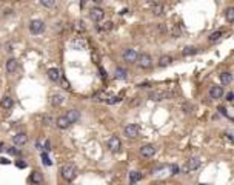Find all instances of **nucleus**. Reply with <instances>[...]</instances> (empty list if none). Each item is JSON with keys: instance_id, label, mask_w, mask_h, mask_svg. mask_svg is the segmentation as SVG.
I'll list each match as a JSON object with an SVG mask.
<instances>
[{"instance_id": "f257e3e1", "label": "nucleus", "mask_w": 234, "mask_h": 185, "mask_svg": "<svg viewBox=\"0 0 234 185\" xmlns=\"http://www.w3.org/2000/svg\"><path fill=\"white\" fill-rule=\"evenodd\" d=\"M76 174H77V170H76L74 165H63V167H62V177H63L65 180L71 182V180L76 177Z\"/></svg>"}, {"instance_id": "f03ea898", "label": "nucleus", "mask_w": 234, "mask_h": 185, "mask_svg": "<svg viewBox=\"0 0 234 185\" xmlns=\"http://www.w3.org/2000/svg\"><path fill=\"white\" fill-rule=\"evenodd\" d=\"M171 96H173L171 91H163V89L150 92V99H151V100H167V99H170Z\"/></svg>"}, {"instance_id": "7ed1b4c3", "label": "nucleus", "mask_w": 234, "mask_h": 185, "mask_svg": "<svg viewBox=\"0 0 234 185\" xmlns=\"http://www.w3.org/2000/svg\"><path fill=\"white\" fill-rule=\"evenodd\" d=\"M136 62H137V65H139L140 68H143V69L153 66V59H151L150 54H139V57H137Z\"/></svg>"}, {"instance_id": "20e7f679", "label": "nucleus", "mask_w": 234, "mask_h": 185, "mask_svg": "<svg viewBox=\"0 0 234 185\" xmlns=\"http://www.w3.org/2000/svg\"><path fill=\"white\" fill-rule=\"evenodd\" d=\"M200 167V159L199 157H190L188 160H186V164L183 167V171L186 173H190V171H194Z\"/></svg>"}, {"instance_id": "39448f33", "label": "nucleus", "mask_w": 234, "mask_h": 185, "mask_svg": "<svg viewBox=\"0 0 234 185\" xmlns=\"http://www.w3.org/2000/svg\"><path fill=\"white\" fill-rule=\"evenodd\" d=\"M108 147H109L111 151L119 153V151L122 150V142H120V139L117 137V136H111V139L108 141Z\"/></svg>"}, {"instance_id": "423d86ee", "label": "nucleus", "mask_w": 234, "mask_h": 185, "mask_svg": "<svg viewBox=\"0 0 234 185\" xmlns=\"http://www.w3.org/2000/svg\"><path fill=\"white\" fill-rule=\"evenodd\" d=\"M29 31L33 34H42L45 31V23L42 20H33L29 25Z\"/></svg>"}, {"instance_id": "0eeeda50", "label": "nucleus", "mask_w": 234, "mask_h": 185, "mask_svg": "<svg viewBox=\"0 0 234 185\" xmlns=\"http://www.w3.org/2000/svg\"><path fill=\"white\" fill-rule=\"evenodd\" d=\"M123 133H125V136H126V137L134 139V137H137V136H139V127H137V125H134V124L126 125V127L123 128Z\"/></svg>"}, {"instance_id": "6e6552de", "label": "nucleus", "mask_w": 234, "mask_h": 185, "mask_svg": "<svg viewBox=\"0 0 234 185\" xmlns=\"http://www.w3.org/2000/svg\"><path fill=\"white\" fill-rule=\"evenodd\" d=\"M103 16H105V12H103L102 8H92V9L89 11V17H91V20H92V22H96V23H99V22L103 19Z\"/></svg>"}, {"instance_id": "1a4fd4ad", "label": "nucleus", "mask_w": 234, "mask_h": 185, "mask_svg": "<svg viewBox=\"0 0 234 185\" xmlns=\"http://www.w3.org/2000/svg\"><path fill=\"white\" fill-rule=\"evenodd\" d=\"M71 46H73L74 50L83 51V50H86V46H88V42H86L85 39H82V37H77V39L71 40Z\"/></svg>"}, {"instance_id": "9d476101", "label": "nucleus", "mask_w": 234, "mask_h": 185, "mask_svg": "<svg viewBox=\"0 0 234 185\" xmlns=\"http://www.w3.org/2000/svg\"><path fill=\"white\" fill-rule=\"evenodd\" d=\"M140 154H142L143 157H153L156 154V147L148 144V145H143L142 148H140Z\"/></svg>"}, {"instance_id": "9b49d317", "label": "nucleus", "mask_w": 234, "mask_h": 185, "mask_svg": "<svg viewBox=\"0 0 234 185\" xmlns=\"http://www.w3.org/2000/svg\"><path fill=\"white\" fill-rule=\"evenodd\" d=\"M65 117L68 119V122H69V124H74V122H77V120H79V117H80V113H79L77 110H69V111L66 113Z\"/></svg>"}, {"instance_id": "f8f14e48", "label": "nucleus", "mask_w": 234, "mask_h": 185, "mask_svg": "<svg viewBox=\"0 0 234 185\" xmlns=\"http://www.w3.org/2000/svg\"><path fill=\"white\" fill-rule=\"evenodd\" d=\"M137 57H139V54H137V51L136 50H126L125 53H123V59L126 60V62H136L137 60Z\"/></svg>"}, {"instance_id": "ddd939ff", "label": "nucleus", "mask_w": 234, "mask_h": 185, "mask_svg": "<svg viewBox=\"0 0 234 185\" xmlns=\"http://www.w3.org/2000/svg\"><path fill=\"white\" fill-rule=\"evenodd\" d=\"M209 96H211V99H222L223 88L222 86H213L211 89H209Z\"/></svg>"}, {"instance_id": "4468645a", "label": "nucleus", "mask_w": 234, "mask_h": 185, "mask_svg": "<svg viewBox=\"0 0 234 185\" xmlns=\"http://www.w3.org/2000/svg\"><path fill=\"white\" fill-rule=\"evenodd\" d=\"M28 142V136L25 133H17L14 136V144L15 145H25Z\"/></svg>"}, {"instance_id": "2eb2a0df", "label": "nucleus", "mask_w": 234, "mask_h": 185, "mask_svg": "<svg viewBox=\"0 0 234 185\" xmlns=\"http://www.w3.org/2000/svg\"><path fill=\"white\" fill-rule=\"evenodd\" d=\"M63 102H65V96H63V94H59V92H56V94L51 96V105L60 106V105H63Z\"/></svg>"}, {"instance_id": "dca6fc26", "label": "nucleus", "mask_w": 234, "mask_h": 185, "mask_svg": "<svg viewBox=\"0 0 234 185\" xmlns=\"http://www.w3.org/2000/svg\"><path fill=\"white\" fill-rule=\"evenodd\" d=\"M150 6H151V12H153L154 16H162V14H163V5H160V3H157V2H151Z\"/></svg>"}, {"instance_id": "f3484780", "label": "nucleus", "mask_w": 234, "mask_h": 185, "mask_svg": "<svg viewBox=\"0 0 234 185\" xmlns=\"http://www.w3.org/2000/svg\"><path fill=\"white\" fill-rule=\"evenodd\" d=\"M48 77L53 80V82H57L59 79H60V71L57 68H50L48 69Z\"/></svg>"}, {"instance_id": "a211bd4d", "label": "nucleus", "mask_w": 234, "mask_h": 185, "mask_svg": "<svg viewBox=\"0 0 234 185\" xmlns=\"http://www.w3.org/2000/svg\"><path fill=\"white\" fill-rule=\"evenodd\" d=\"M12 105H14V100L11 97H8V96L0 100V106H2L3 110H9V108H12Z\"/></svg>"}, {"instance_id": "6ab92c4d", "label": "nucleus", "mask_w": 234, "mask_h": 185, "mask_svg": "<svg viewBox=\"0 0 234 185\" xmlns=\"http://www.w3.org/2000/svg\"><path fill=\"white\" fill-rule=\"evenodd\" d=\"M15 69H17V60L15 59H9L6 62V71L9 74H12V73H15Z\"/></svg>"}, {"instance_id": "aec40b11", "label": "nucleus", "mask_w": 234, "mask_h": 185, "mask_svg": "<svg viewBox=\"0 0 234 185\" xmlns=\"http://www.w3.org/2000/svg\"><path fill=\"white\" fill-rule=\"evenodd\" d=\"M56 124H57V127H59L60 130H66L69 125H71V124L68 122V119L65 117V116H62V117H59V119L56 120Z\"/></svg>"}, {"instance_id": "412c9836", "label": "nucleus", "mask_w": 234, "mask_h": 185, "mask_svg": "<svg viewBox=\"0 0 234 185\" xmlns=\"http://www.w3.org/2000/svg\"><path fill=\"white\" fill-rule=\"evenodd\" d=\"M114 76H115V79L122 80V79H126L128 77V71H126L125 68H117L115 73H114Z\"/></svg>"}, {"instance_id": "4be33fe9", "label": "nucleus", "mask_w": 234, "mask_h": 185, "mask_svg": "<svg viewBox=\"0 0 234 185\" xmlns=\"http://www.w3.org/2000/svg\"><path fill=\"white\" fill-rule=\"evenodd\" d=\"M74 31H77V33H85L86 31V25H85V22L83 20H77L76 23H74Z\"/></svg>"}, {"instance_id": "5701e85b", "label": "nucleus", "mask_w": 234, "mask_h": 185, "mask_svg": "<svg viewBox=\"0 0 234 185\" xmlns=\"http://www.w3.org/2000/svg\"><path fill=\"white\" fill-rule=\"evenodd\" d=\"M171 62H173V57H171V56H162V57L159 59V66H162V68H163V66H168Z\"/></svg>"}, {"instance_id": "b1692460", "label": "nucleus", "mask_w": 234, "mask_h": 185, "mask_svg": "<svg viewBox=\"0 0 234 185\" xmlns=\"http://www.w3.org/2000/svg\"><path fill=\"white\" fill-rule=\"evenodd\" d=\"M231 80H232L231 73H222V74H220V82H222V85H229Z\"/></svg>"}, {"instance_id": "393cba45", "label": "nucleus", "mask_w": 234, "mask_h": 185, "mask_svg": "<svg viewBox=\"0 0 234 185\" xmlns=\"http://www.w3.org/2000/svg\"><path fill=\"white\" fill-rule=\"evenodd\" d=\"M180 36H182L180 26H179V25H174V26L171 28V37H173V39H179Z\"/></svg>"}, {"instance_id": "a878e982", "label": "nucleus", "mask_w": 234, "mask_h": 185, "mask_svg": "<svg viewBox=\"0 0 234 185\" xmlns=\"http://www.w3.org/2000/svg\"><path fill=\"white\" fill-rule=\"evenodd\" d=\"M182 53H183V56H193V54L197 53V48L196 46H185Z\"/></svg>"}, {"instance_id": "bb28decb", "label": "nucleus", "mask_w": 234, "mask_h": 185, "mask_svg": "<svg viewBox=\"0 0 234 185\" xmlns=\"http://www.w3.org/2000/svg\"><path fill=\"white\" fill-rule=\"evenodd\" d=\"M29 180H31L33 183H40V182H42V174H40L39 171H33Z\"/></svg>"}, {"instance_id": "cd10ccee", "label": "nucleus", "mask_w": 234, "mask_h": 185, "mask_svg": "<svg viewBox=\"0 0 234 185\" xmlns=\"http://www.w3.org/2000/svg\"><path fill=\"white\" fill-rule=\"evenodd\" d=\"M225 19H226V22H234V8H228L226 11H225Z\"/></svg>"}, {"instance_id": "c85d7f7f", "label": "nucleus", "mask_w": 234, "mask_h": 185, "mask_svg": "<svg viewBox=\"0 0 234 185\" xmlns=\"http://www.w3.org/2000/svg\"><path fill=\"white\" fill-rule=\"evenodd\" d=\"M222 36H223V33H222V31H216V33H213L211 36L208 37V40L213 43V42H217V40H220V37H222Z\"/></svg>"}, {"instance_id": "c756f323", "label": "nucleus", "mask_w": 234, "mask_h": 185, "mask_svg": "<svg viewBox=\"0 0 234 185\" xmlns=\"http://www.w3.org/2000/svg\"><path fill=\"white\" fill-rule=\"evenodd\" d=\"M129 179H131V182L134 183V182H137V180L142 179V174L137 173V171H131V173H129Z\"/></svg>"}, {"instance_id": "7c9ffc66", "label": "nucleus", "mask_w": 234, "mask_h": 185, "mask_svg": "<svg viewBox=\"0 0 234 185\" xmlns=\"http://www.w3.org/2000/svg\"><path fill=\"white\" fill-rule=\"evenodd\" d=\"M97 30H99V31H109V30H112V22L103 23L102 26H97Z\"/></svg>"}, {"instance_id": "2f4dec72", "label": "nucleus", "mask_w": 234, "mask_h": 185, "mask_svg": "<svg viewBox=\"0 0 234 185\" xmlns=\"http://www.w3.org/2000/svg\"><path fill=\"white\" fill-rule=\"evenodd\" d=\"M42 160H43V164H45L46 167H50V165L53 164V160L50 159V156L46 154V153H42Z\"/></svg>"}, {"instance_id": "473e14b6", "label": "nucleus", "mask_w": 234, "mask_h": 185, "mask_svg": "<svg viewBox=\"0 0 234 185\" xmlns=\"http://www.w3.org/2000/svg\"><path fill=\"white\" fill-rule=\"evenodd\" d=\"M43 124H45V125H53V124H54V119L51 117V116L46 114V116H43Z\"/></svg>"}, {"instance_id": "72a5a7b5", "label": "nucleus", "mask_w": 234, "mask_h": 185, "mask_svg": "<svg viewBox=\"0 0 234 185\" xmlns=\"http://www.w3.org/2000/svg\"><path fill=\"white\" fill-rule=\"evenodd\" d=\"M59 80L62 82V88H65V89H69V88H71V86H69V82H68V80H66V79H65L63 76H62V77H60Z\"/></svg>"}, {"instance_id": "f704fd0d", "label": "nucleus", "mask_w": 234, "mask_h": 185, "mask_svg": "<svg viewBox=\"0 0 234 185\" xmlns=\"http://www.w3.org/2000/svg\"><path fill=\"white\" fill-rule=\"evenodd\" d=\"M182 108H183L185 113H191V111H193V105H190L188 102H185V103L182 105Z\"/></svg>"}, {"instance_id": "c9c22d12", "label": "nucleus", "mask_w": 234, "mask_h": 185, "mask_svg": "<svg viewBox=\"0 0 234 185\" xmlns=\"http://www.w3.org/2000/svg\"><path fill=\"white\" fill-rule=\"evenodd\" d=\"M43 6H46V8H51V6H54V2H53V0H42V2H40Z\"/></svg>"}, {"instance_id": "e433bc0d", "label": "nucleus", "mask_w": 234, "mask_h": 185, "mask_svg": "<svg viewBox=\"0 0 234 185\" xmlns=\"http://www.w3.org/2000/svg\"><path fill=\"white\" fill-rule=\"evenodd\" d=\"M17 167H19V168H26V162H22V160L17 162Z\"/></svg>"}, {"instance_id": "4c0bfd02", "label": "nucleus", "mask_w": 234, "mask_h": 185, "mask_svg": "<svg viewBox=\"0 0 234 185\" xmlns=\"http://www.w3.org/2000/svg\"><path fill=\"white\" fill-rule=\"evenodd\" d=\"M45 150H46V151L51 150V142H50V141H46V142H45Z\"/></svg>"}, {"instance_id": "58836bf2", "label": "nucleus", "mask_w": 234, "mask_h": 185, "mask_svg": "<svg viewBox=\"0 0 234 185\" xmlns=\"http://www.w3.org/2000/svg\"><path fill=\"white\" fill-rule=\"evenodd\" d=\"M177 171H179L177 165H173V167H171V173H173V174H177Z\"/></svg>"}, {"instance_id": "ea45409f", "label": "nucleus", "mask_w": 234, "mask_h": 185, "mask_svg": "<svg viewBox=\"0 0 234 185\" xmlns=\"http://www.w3.org/2000/svg\"><path fill=\"white\" fill-rule=\"evenodd\" d=\"M232 97H234L232 92H228V94H226V100H228V102H231V100H232Z\"/></svg>"}, {"instance_id": "a19ab883", "label": "nucleus", "mask_w": 234, "mask_h": 185, "mask_svg": "<svg viewBox=\"0 0 234 185\" xmlns=\"http://www.w3.org/2000/svg\"><path fill=\"white\" fill-rule=\"evenodd\" d=\"M225 136H226V139H228V141H232V136H231V133H229V131H228Z\"/></svg>"}, {"instance_id": "79ce46f5", "label": "nucleus", "mask_w": 234, "mask_h": 185, "mask_svg": "<svg viewBox=\"0 0 234 185\" xmlns=\"http://www.w3.org/2000/svg\"><path fill=\"white\" fill-rule=\"evenodd\" d=\"M0 162H2V164H9V160H8V159H5V157L0 159Z\"/></svg>"}, {"instance_id": "37998d69", "label": "nucleus", "mask_w": 234, "mask_h": 185, "mask_svg": "<svg viewBox=\"0 0 234 185\" xmlns=\"http://www.w3.org/2000/svg\"><path fill=\"white\" fill-rule=\"evenodd\" d=\"M159 31H160V33H165V26L160 25V26H159Z\"/></svg>"}, {"instance_id": "c03bdc74", "label": "nucleus", "mask_w": 234, "mask_h": 185, "mask_svg": "<svg viewBox=\"0 0 234 185\" xmlns=\"http://www.w3.org/2000/svg\"><path fill=\"white\" fill-rule=\"evenodd\" d=\"M3 150V145H0V151H2Z\"/></svg>"}, {"instance_id": "a18cd8bd", "label": "nucleus", "mask_w": 234, "mask_h": 185, "mask_svg": "<svg viewBox=\"0 0 234 185\" xmlns=\"http://www.w3.org/2000/svg\"><path fill=\"white\" fill-rule=\"evenodd\" d=\"M200 185H206V183H200Z\"/></svg>"}]
</instances>
